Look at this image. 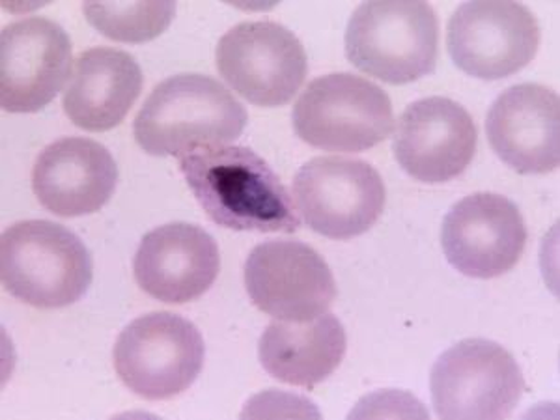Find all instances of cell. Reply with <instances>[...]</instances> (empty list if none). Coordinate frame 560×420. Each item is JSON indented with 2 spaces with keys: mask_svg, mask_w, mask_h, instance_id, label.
I'll list each match as a JSON object with an SVG mask.
<instances>
[{
  "mask_svg": "<svg viewBox=\"0 0 560 420\" xmlns=\"http://www.w3.org/2000/svg\"><path fill=\"white\" fill-rule=\"evenodd\" d=\"M385 200L382 176L363 160L314 158L293 179L295 210L314 232L331 240H351L372 229Z\"/></svg>",
  "mask_w": 560,
  "mask_h": 420,
  "instance_id": "obj_8",
  "label": "cell"
},
{
  "mask_svg": "<svg viewBox=\"0 0 560 420\" xmlns=\"http://www.w3.org/2000/svg\"><path fill=\"white\" fill-rule=\"evenodd\" d=\"M486 133L516 173H551L560 163L559 94L541 84L510 86L491 105Z\"/></svg>",
  "mask_w": 560,
  "mask_h": 420,
  "instance_id": "obj_16",
  "label": "cell"
},
{
  "mask_svg": "<svg viewBox=\"0 0 560 420\" xmlns=\"http://www.w3.org/2000/svg\"><path fill=\"white\" fill-rule=\"evenodd\" d=\"M430 387L440 419L501 420L516 411L525 380L503 346L467 338L435 361Z\"/></svg>",
  "mask_w": 560,
  "mask_h": 420,
  "instance_id": "obj_6",
  "label": "cell"
},
{
  "mask_svg": "<svg viewBox=\"0 0 560 420\" xmlns=\"http://www.w3.org/2000/svg\"><path fill=\"white\" fill-rule=\"evenodd\" d=\"M348 350L345 325L332 314L308 322L277 319L260 337L258 357L279 382L311 388L340 366Z\"/></svg>",
  "mask_w": 560,
  "mask_h": 420,
  "instance_id": "obj_19",
  "label": "cell"
},
{
  "mask_svg": "<svg viewBox=\"0 0 560 420\" xmlns=\"http://www.w3.org/2000/svg\"><path fill=\"white\" fill-rule=\"evenodd\" d=\"M346 57L357 70L388 84L430 75L440 57V20L428 2H363L346 28Z\"/></svg>",
  "mask_w": 560,
  "mask_h": 420,
  "instance_id": "obj_3",
  "label": "cell"
},
{
  "mask_svg": "<svg viewBox=\"0 0 560 420\" xmlns=\"http://www.w3.org/2000/svg\"><path fill=\"white\" fill-rule=\"evenodd\" d=\"M205 338L197 325L174 313L140 316L120 332L116 374L135 395L168 400L191 387L205 366Z\"/></svg>",
  "mask_w": 560,
  "mask_h": 420,
  "instance_id": "obj_7",
  "label": "cell"
},
{
  "mask_svg": "<svg viewBox=\"0 0 560 420\" xmlns=\"http://www.w3.org/2000/svg\"><path fill=\"white\" fill-rule=\"evenodd\" d=\"M293 129L325 152H364L387 139L395 124L385 90L353 73L318 77L292 110Z\"/></svg>",
  "mask_w": 560,
  "mask_h": 420,
  "instance_id": "obj_5",
  "label": "cell"
},
{
  "mask_svg": "<svg viewBox=\"0 0 560 420\" xmlns=\"http://www.w3.org/2000/svg\"><path fill=\"white\" fill-rule=\"evenodd\" d=\"M446 45L454 65L482 81L512 77L535 58L540 25L520 2L477 0L456 8Z\"/></svg>",
  "mask_w": 560,
  "mask_h": 420,
  "instance_id": "obj_10",
  "label": "cell"
},
{
  "mask_svg": "<svg viewBox=\"0 0 560 420\" xmlns=\"http://www.w3.org/2000/svg\"><path fill=\"white\" fill-rule=\"evenodd\" d=\"M248 298L261 313L284 322H308L327 314L337 282L318 250L292 240L256 245L243 268Z\"/></svg>",
  "mask_w": 560,
  "mask_h": 420,
  "instance_id": "obj_11",
  "label": "cell"
},
{
  "mask_svg": "<svg viewBox=\"0 0 560 420\" xmlns=\"http://www.w3.org/2000/svg\"><path fill=\"white\" fill-rule=\"evenodd\" d=\"M0 277L7 292L26 305L62 308L89 292L94 261L71 230L31 219L2 232Z\"/></svg>",
  "mask_w": 560,
  "mask_h": 420,
  "instance_id": "obj_4",
  "label": "cell"
},
{
  "mask_svg": "<svg viewBox=\"0 0 560 420\" xmlns=\"http://www.w3.org/2000/svg\"><path fill=\"white\" fill-rule=\"evenodd\" d=\"M247 110L223 84L200 73L168 77L135 118V139L150 155L184 158L242 137Z\"/></svg>",
  "mask_w": 560,
  "mask_h": 420,
  "instance_id": "obj_2",
  "label": "cell"
},
{
  "mask_svg": "<svg viewBox=\"0 0 560 420\" xmlns=\"http://www.w3.org/2000/svg\"><path fill=\"white\" fill-rule=\"evenodd\" d=\"M221 269L213 237L197 224L168 223L148 232L135 255V280L153 300L184 305L205 295Z\"/></svg>",
  "mask_w": 560,
  "mask_h": 420,
  "instance_id": "obj_15",
  "label": "cell"
},
{
  "mask_svg": "<svg viewBox=\"0 0 560 420\" xmlns=\"http://www.w3.org/2000/svg\"><path fill=\"white\" fill-rule=\"evenodd\" d=\"M215 62L232 90L258 107L292 102L308 70L303 44L275 21H245L230 28L217 45Z\"/></svg>",
  "mask_w": 560,
  "mask_h": 420,
  "instance_id": "obj_9",
  "label": "cell"
},
{
  "mask_svg": "<svg viewBox=\"0 0 560 420\" xmlns=\"http://www.w3.org/2000/svg\"><path fill=\"white\" fill-rule=\"evenodd\" d=\"M71 73V39L45 18H26L0 34V105L8 113H38Z\"/></svg>",
  "mask_w": 560,
  "mask_h": 420,
  "instance_id": "obj_14",
  "label": "cell"
},
{
  "mask_svg": "<svg viewBox=\"0 0 560 420\" xmlns=\"http://www.w3.org/2000/svg\"><path fill=\"white\" fill-rule=\"evenodd\" d=\"M446 260L472 279L509 273L527 245L522 211L495 192H475L446 213L441 229Z\"/></svg>",
  "mask_w": 560,
  "mask_h": 420,
  "instance_id": "obj_12",
  "label": "cell"
},
{
  "mask_svg": "<svg viewBox=\"0 0 560 420\" xmlns=\"http://www.w3.org/2000/svg\"><path fill=\"white\" fill-rule=\"evenodd\" d=\"M179 171L198 205L219 226L264 234L300 230L292 195L250 148H198L179 158Z\"/></svg>",
  "mask_w": 560,
  "mask_h": 420,
  "instance_id": "obj_1",
  "label": "cell"
},
{
  "mask_svg": "<svg viewBox=\"0 0 560 420\" xmlns=\"http://www.w3.org/2000/svg\"><path fill=\"white\" fill-rule=\"evenodd\" d=\"M477 126L459 103L424 97L411 103L396 124L393 152L401 168L422 184H446L471 165Z\"/></svg>",
  "mask_w": 560,
  "mask_h": 420,
  "instance_id": "obj_13",
  "label": "cell"
},
{
  "mask_svg": "<svg viewBox=\"0 0 560 420\" xmlns=\"http://www.w3.org/2000/svg\"><path fill=\"white\" fill-rule=\"evenodd\" d=\"M116 184V161L96 140H55L34 163V195L45 210L58 217L96 213L110 200Z\"/></svg>",
  "mask_w": 560,
  "mask_h": 420,
  "instance_id": "obj_17",
  "label": "cell"
},
{
  "mask_svg": "<svg viewBox=\"0 0 560 420\" xmlns=\"http://www.w3.org/2000/svg\"><path fill=\"white\" fill-rule=\"evenodd\" d=\"M83 12L96 31L126 44H142L165 33L176 2H84Z\"/></svg>",
  "mask_w": 560,
  "mask_h": 420,
  "instance_id": "obj_20",
  "label": "cell"
},
{
  "mask_svg": "<svg viewBox=\"0 0 560 420\" xmlns=\"http://www.w3.org/2000/svg\"><path fill=\"white\" fill-rule=\"evenodd\" d=\"M142 83V70L129 52L94 47L75 58L62 107L77 128L107 131L128 116Z\"/></svg>",
  "mask_w": 560,
  "mask_h": 420,
  "instance_id": "obj_18",
  "label": "cell"
}]
</instances>
